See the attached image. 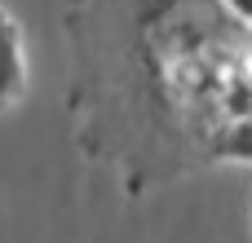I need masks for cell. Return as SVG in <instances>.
<instances>
[{"label":"cell","instance_id":"6da1fadb","mask_svg":"<svg viewBox=\"0 0 252 243\" xmlns=\"http://www.w3.org/2000/svg\"><path fill=\"white\" fill-rule=\"evenodd\" d=\"M18 89H22V40H18L13 18L0 9V106L13 102Z\"/></svg>","mask_w":252,"mask_h":243},{"label":"cell","instance_id":"7a4b0ae2","mask_svg":"<svg viewBox=\"0 0 252 243\" xmlns=\"http://www.w3.org/2000/svg\"><path fill=\"white\" fill-rule=\"evenodd\" d=\"M221 155H230V159H252V115L248 120H239L226 137H221V146H217Z\"/></svg>","mask_w":252,"mask_h":243},{"label":"cell","instance_id":"3957f363","mask_svg":"<svg viewBox=\"0 0 252 243\" xmlns=\"http://www.w3.org/2000/svg\"><path fill=\"white\" fill-rule=\"evenodd\" d=\"M226 4H230V9H235V13H239V18L252 27V0H226Z\"/></svg>","mask_w":252,"mask_h":243}]
</instances>
